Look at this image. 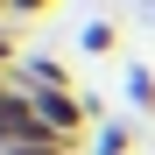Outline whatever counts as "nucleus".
I'll use <instances>...</instances> for the list:
<instances>
[{
	"label": "nucleus",
	"mask_w": 155,
	"mask_h": 155,
	"mask_svg": "<svg viewBox=\"0 0 155 155\" xmlns=\"http://www.w3.org/2000/svg\"><path fill=\"white\" fill-rule=\"evenodd\" d=\"M35 120H42V134H57V141H85V127H92V106H85V92H71V85H57V92H35Z\"/></svg>",
	"instance_id": "1"
},
{
	"label": "nucleus",
	"mask_w": 155,
	"mask_h": 155,
	"mask_svg": "<svg viewBox=\"0 0 155 155\" xmlns=\"http://www.w3.org/2000/svg\"><path fill=\"white\" fill-rule=\"evenodd\" d=\"M28 134H42V120H35V92L14 78V85L0 92V148H14V141H28Z\"/></svg>",
	"instance_id": "2"
},
{
	"label": "nucleus",
	"mask_w": 155,
	"mask_h": 155,
	"mask_svg": "<svg viewBox=\"0 0 155 155\" xmlns=\"http://www.w3.org/2000/svg\"><path fill=\"white\" fill-rule=\"evenodd\" d=\"M127 148H134V127H127V120H106L92 134V155H127Z\"/></svg>",
	"instance_id": "3"
},
{
	"label": "nucleus",
	"mask_w": 155,
	"mask_h": 155,
	"mask_svg": "<svg viewBox=\"0 0 155 155\" xmlns=\"http://www.w3.org/2000/svg\"><path fill=\"white\" fill-rule=\"evenodd\" d=\"M127 99H134L141 113H155V71L148 64H127Z\"/></svg>",
	"instance_id": "4"
},
{
	"label": "nucleus",
	"mask_w": 155,
	"mask_h": 155,
	"mask_svg": "<svg viewBox=\"0 0 155 155\" xmlns=\"http://www.w3.org/2000/svg\"><path fill=\"white\" fill-rule=\"evenodd\" d=\"M78 42H85V57H113L120 28H113V21H85V35H78Z\"/></svg>",
	"instance_id": "5"
},
{
	"label": "nucleus",
	"mask_w": 155,
	"mask_h": 155,
	"mask_svg": "<svg viewBox=\"0 0 155 155\" xmlns=\"http://www.w3.org/2000/svg\"><path fill=\"white\" fill-rule=\"evenodd\" d=\"M0 155H78V148L57 141V134H28V141H14V148H0Z\"/></svg>",
	"instance_id": "6"
},
{
	"label": "nucleus",
	"mask_w": 155,
	"mask_h": 155,
	"mask_svg": "<svg viewBox=\"0 0 155 155\" xmlns=\"http://www.w3.org/2000/svg\"><path fill=\"white\" fill-rule=\"evenodd\" d=\"M28 14H49V0H7V21H28Z\"/></svg>",
	"instance_id": "7"
},
{
	"label": "nucleus",
	"mask_w": 155,
	"mask_h": 155,
	"mask_svg": "<svg viewBox=\"0 0 155 155\" xmlns=\"http://www.w3.org/2000/svg\"><path fill=\"white\" fill-rule=\"evenodd\" d=\"M21 57H14V28H7V21H0V71H14Z\"/></svg>",
	"instance_id": "8"
},
{
	"label": "nucleus",
	"mask_w": 155,
	"mask_h": 155,
	"mask_svg": "<svg viewBox=\"0 0 155 155\" xmlns=\"http://www.w3.org/2000/svg\"><path fill=\"white\" fill-rule=\"evenodd\" d=\"M7 85H14V71H0V92H7Z\"/></svg>",
	"instance_id": "9"
},
{
	"label": "nucleus",
	"mask_w": 155,
	"mask_h": 155,
	"mask_svg": "<svg viewBox=\"0 0 155 155\" xmlns=\"http://www.w3.org/2000/svg\"><path fill=\"white\" fill-rule=\"evenodd\" d=\"M0 21H7V0H0Z\"/></svg>",
	"instance_id": "10"
}]
</instances>
